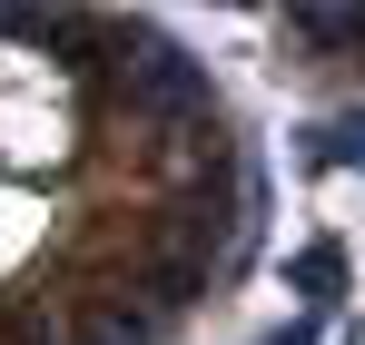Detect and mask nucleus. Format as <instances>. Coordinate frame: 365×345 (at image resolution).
I'll use <instances>...</instances> for the list:
<instances>
[{
  "mask_svg": "<svg viewBox=\"0 0 365 345\" xmlns=\"http://www.w3.org/2000/svg\"><path fill=\"white\" fill-rule=\"evenodd\" d=\"M69 345H168V316H148L128 287H109L99 306H79V316H60Z\"/></svg>",
  "mask_w": 365,
  "mask_h": 345,
  "instance_id": "obj_1",
  "label": "nucleus"
},
{
  "mask_svg": "<svg viewBox=\"0 0 365 345\" xmlns=\"http://www.w3.org/2000/svg\"><path fill=\"white\" fill-rule=\"evenodd\" d=\"M346 277H356V267H346V247H336V237H306L297 257H287V287H297L316 316H336V306H346Z\"/></svg>",
  "mask_w": 365,
  "mask_h": 345,
  "instance_id": "obj_2",
  "label": "nucleus"
},
{
  "mask_svg": "<svg viewBox=\"0 0 365 345\" xmlns=\"http://www.w3.org/2000/svg\"><path fill=\"white\" fill-rule=\"evenodd\" d=\"M297 158L306 168H365V109L326 118V128H297Z\"/></svg>",
  "mask_w": 365,
  "mask_h": 345,
  "instance_id": "obj_3",
  "label": "nucleus"
},
{
  "mask_svg": "<svg viewBox=\"0 0 365 345\" xmlns=\"http://www.w3.org/2000/svg\"><path fill=\"white\" fill-rule=\"evenodd\" d=\"M267 345H326V336H316V316H297V326H277Z\"/></svg>",
  "mask_w": 365,
  "mask_h": 345,
  "instance_id": "obj_4",
  "label": "nucleus"
}]
</instances>
